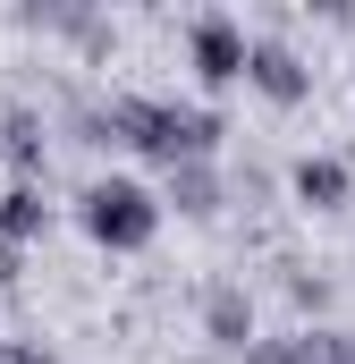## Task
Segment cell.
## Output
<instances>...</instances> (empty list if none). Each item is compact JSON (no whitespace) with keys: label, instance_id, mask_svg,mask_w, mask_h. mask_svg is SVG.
Instances as JSON below:
<instances>
[{"label":"cell","instance_id":"7","mask_svg":"<svg viewBox=\"0 0 355 364\" xmlns=\"http://www.w3.org/2000/svg\"><path fill=\"white\" fill-rule=\"evenodd\" d=\"M203 339H212L220 356H246V348L263 339V314H254V288H246V279H212V288H203Z\"/></svg>","mask_w":355,"mask_h":364},{"label":"cell","instance_id":"13","mask_svg":"<svg viewBox=\"0 0 355 364\" xmlns=\"http://www.w3.org/2000/svg\"><path fill=\"white\" fill-rule=\"evenodd\" d=\"M0 364H60L43 339H0Z\"/></svg>","mask_w":355,"mask_h":364},{"label":"cell","instance_id":"12","mask_svg":"<svg viewBox=\"0 0 355 364\" xmlns=\"http://www.w3.org/2000/svg\"><path fill=\"white\" fill-rule=\"evenodd\" d=\"M237 364H296V339H288V331H279V339H254Z\"/></svg>","mask_w":355,"mask_h":364},{"label":"cell","instance_id":"14","mask_svg":"<svg viewBox=\"0 0 355 364\" xmlns=\"http://www.w3.org/2000/svg\"><path fill=\"white\" fill-rule=\"evenodd\" d=\"M17 279H26V255H17V246L0 237V288H17Z\"/></svg>","mask_w":355,"mask_h":364},{"label":"cell","instance_id":"5","mask_svg":"<svg viewBox=\"0 0 355 364\" xmlns=\"http://www.w3.org/2000/svg\"><path fill=\"white\" fill-rule=\"evenodd\" d=\"M153 203H161V220H195V229H203V220H220V212H229V170H220V161H178V170H161V186H153Z\"/></svg>","mask_w":355,"mask_h":364},{"label":"cell","instance_id":"9","mask_svg":"<svg viewBox=\"0 0 355 364\" xmlns=\"http://www.w3.org/2000/svg\"><path fill=\"white\" fill-rule=\"evenodd\" d=\"M0 237H9V246H17V255H26V246H34V237H51V195H43V186H0Z\"/></svg>","mask_w":355,"mask_h":364},{"label":"cell","instance_id":"3","mask_svg":"<svg viewBox=\"0 0 355 364\" xmlns=\"http://www.w3.org/2000/svg\"><path fill=\"white\" fill-rule=\"evenodd\" d=\"M186 68H195V85H203V93L246 85V26H237L229 9L186 17Z\"/></svg>","mask_w":355,"mask_h":364},{"label":"cell","instance_id":"4","mask_svg":"<svg viewBox=\"0 0 355 364\" xmlns=\"http://www.w3.org/2000/svg\"><path fill=\"white\" fill-rule=\"evenodd\" d=\"M246 85L263 93L271 110H305V102H313V68H305L296 43H279V34H246Z\"/></svg>","mask_w":355,"mask_h":364},{"label":"cell","instance_id":"15","mask_svg":"<svg viewBox=\"0 0 355 364\" xmlns=\"http://www.w3.org/2000/svg\"><path fill=\"white\" fill-rule=\"evenodd\" d=\"M0 339H9V331H0Z\"/></svg>","mask_w":355,"mask_h":364},{"label":"cell","instance_id":"10","mask_svg":"<svg viewBox=\"0 0 355 364\" xmlns=\"http://www.w3.org/2000/svg\"><path fill=\"white\" fill-rule=\"evenodd\" d=\"M288 339H296V364H355V331L339 322H296Z\"/></svg>","mask_w":355,"mask_h":364},{"label":"cell","instance_id":"6","mask_svg":"<svg viewBox=\"0 0 355 364\" xmlns=\"http://www.w3.org/2000/svg\"><path fill=\"white\" fill-rule=\"evenodd\" d=\"M288 203L313 212V220H330V212L355 203V170L339 153H296V161H288Z\"/></svg>","mask_w":355,"mask_h":364},{"label":"cell","instance_id":"2","mask_svg":"<svg viewBox=\"0 0 355 364\" xmlns=\"http://www.w3.org/2000/svg\"><path fill=\"white\" fill-rule=\"evenodd\" d=\"M77 229H85L102 255H144V246L161 237V203H153L144 178L110 170V178H93L85 195H77Z\"/></svg>","mask_w":355,"mask_h":364},{"label":"cell","instance_id":"11","mask_svg":"<svg viewBox=\"0 0 355 364\" xmlns=\"http://www.w3.org/2000/svg\"><path fill=\"white\" fill-rule=\"evenodd\" d=\"M288 296H296V314H313V322L330 314V279L322 272H288Z\"/></svg>","mask_w":355,"mask_h":364},{"label":"cell","instance_id":"8","mask_svg":"<svg viewBox=\"0 0 355 364\" xmlns=\"http://www.w3.org/2000/svg\"><path fill=\"white\" fill-rule=\"evenodd\" d=\"M0 161H9V178H17V186H43V161H51V119H43L34 102H9V110H0Z\"/></svg>","mask_w":355,"mask_h":364},{"label":"cell","instance_id":"1","mask_svg":"<svg viewBox=\"0 0 355 364\" xmlns=\"http://www.w3.org/2000/svg\"><path fill=\"white\" fill-rule=\"evenodd\" d=\"M77 127H85L77 144H127V153L153 161V170L220 161V144H229V119H220L212 102H170V93H110V102L85 110Z\"/></svg>","mask_w":355,"mask_h":364}]
</instances>
